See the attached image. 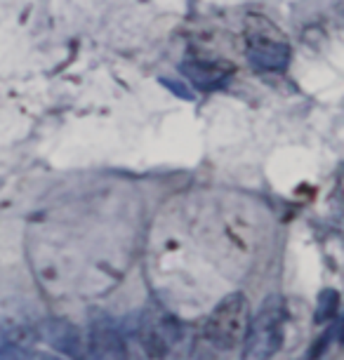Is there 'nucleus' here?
<instances>
[{
	"label": "nucleus",
	"mask_w": 344,
	"mask_h": 360,
	"mask_svg": "<svg viewBox=\"0 0 344 360\" xmlns=\"http://www.w3.org/2000/svg\"><path fill=\"white\" fill-rule=\"evenodd\" d=\"M85 346L90 360H127V335L104 311L92 314Z\"/></svg>",
	"instance_id": "5"
},
{
	"label": "nucleus",
	"mask_w": 344,
	"mask_h": 360,
	"mask_svg": "<svg viewBox=\"0 0 344 360\" xmlns=\"http://www.w3.org/2000/svg\"><path fill=\"white\" fill-rule=\"evenodd\" d=\"M337 309H340V295H337V290H323L319 295V302H316L314 321L319 325L333 321L337 316Z\"/></svg>",
	"instance_id": "9"
},
{
	"label": "nucleus",
	"mask_w": 344,
	"mask_h": 360,
	"mask_svg": "<svg viewBox=\"0 0 344 360\" xmlns=\"http://www.w3.org/2000/svg\"><path fill=\"white\" fill-rule=\"evenodd\" d=\"M130 335L146 360H181L189 349L186 328L177 316L156 302L139 311Z\"/></svg>",
	"instance_id": "1"
},
{
	"label": "nucleus",
	"mask_w": 344,
	"mask_h": 360,
	"mask_svg": "<svg viewBox=\"0 0 344 360\" xmlns=\"http://www.w3.org/2000/svg\"><path fill=\"white\" fill-rule=\"evenodd\" d=\"M181 73L198 87V90H217L234 73V66L219 62H205V59H186L181 64Z\"/></svg>",
	"instance_id": "8"
},
{
	"label": "nucleus",
	"mask_w": 344,
	"mask_h": 360,
	"mask_svg": "<svg viewBox=\"0 0 344 360\" xmlns=\"http://www.w3.org/2000/svg\"><path fill=\"white\" fill-rule=\"evenodd\" d=\"M33 335L22 323L3 318L0 321V360H31Z\"/></svg>",
	"instance_id": "7"
},
{
	"label": "nucleus",
	"mask_w": 344,
	"mask_h": 360,
	"mask_svg": "<svg viewBox=\"0 0 344 360\" xmlns=\"http://www.w3.org/2000/svg\"><path fill=\"white\" fill-rule=\"evenodd\" d=\"M45 360H52V358H45Z\"/></svg>",
	"instance_id": "10"
},
{
	"label": "nucleus",
	"mask_w": 344,
	"mask_h": 360,
	"mask_svg": "<svg viewBox=\"0 0 344 360\" xmlns=\"http://www.w3.org/2000/svg\"><path fill=\"white\" fill-rule=\"evenodd\" d=\"M248 323H250V304H248L243 292H231L208 316L203 325V337L208 346H212L215 351L227 353L241 346Z\"/></svg>",
	"instance_id": "3"
},
{
	"label": "nucleus",
	"mask_w": 344,
	"mask_h": 360,
	"mask_svg": "<svg viewBox=\"0 0 344 360\" xmlns=\"http://www.w3.org/2000/svg\"><path fill=\"white\" fill-rule=\"evenodd\" d=\"M38 337L62 356L71 360H87L85 337L76 325L66 318H45L38 325Z\"/></svg>",
	"instance_id": "6"
},
{
	"label": "nucleus",
	"mask_w": 344,
	"mask_h": 360,
	"mask_svg": "<svg viewBox=\"0 0 344 360\" xmlns=\"http://www.w3.org/2000/svg\"><path fill=\"white\" fill-rule=\"evenodd\" d=\"M257 29L248 19V62L257 71H283L290 62V45L279 36V29L260 17Z\"/></svg>",
	"instance_id": "4"
},
{
	"label": "nucleus",
	"mask_w": 344,
	"mask_h": 360,
	"mask_svg": "<svg viewBox=\"0 0 344 360\" xmlns=\"http://www.w3.org/2000/svg\"><path fill=\"white\" fill-rule=\"evenodd\" d=\"M286 321L288 307L283 297L274 295L265 299L260 311L248 323L246 337L241 342V360H272L283 346Z\"/></svg>",
	"instance_id": "2"
}]
</instances>
